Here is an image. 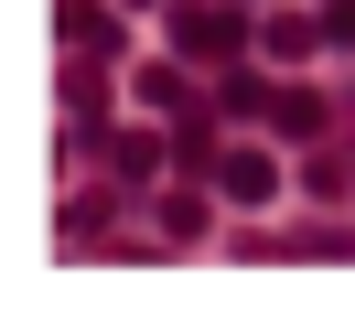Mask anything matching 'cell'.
<instances>
[{"mask_svg": "<svg viewBox=\"0 0 355 322\" xmlns=\"http://www.w3.org/2000/svg\"><path fill=\"white\" fill-rule=\"evenodd\" d=\"M237 43H248V21L216 11V0H183V11H173V54H183V64H226Z\"/></svg>", "mask_w": 355, "mask_h": 322, "instance_id": "1", "label": "cell"}, {"mask_svg": "<svg viewBox=\"0 0 355 322\" xmlns=\"http://www.w3.org/2000/svg\"><path fill=\"white\" fill-rule=\"evenodd\" d=\"M269 129H280V140H323V97H312V86H280V97H269Z\"/></svg>", "mask_w": 355, "mask_h": 322, "instance_id": "2", "label": "cell"}, {"mask_svg": "<svg viewBox=\"0 0 355 322\" xmlns=\"http://www.w3.org/2000/svg\"><path fill=\"white\" fill-rule=\"evenodd\" d=\"M226 193H237V204H269V193H280V161H269V150H237V161H226Z\"/></svg>", "mask_w": 355, "mask_h": 322, "instance_id": "3", "label": "cell"}, {"mask_svg": "<svg viewBox=\"0 0 355 322\" xmlns=\"http://www.w3.org/2000/svg\"><path fill=\"white\" fill-rule=\"evenodd\" d=\"M54 33H65V54H97V43H119L97 0H65V11H54Z\"/></svg>", "mask_w": 355, "mask_h": 322, "instance_id": "4", "label": "cell"}, {"mask_svg": "<svg viewBox=\"0 0 355 322\" xmlns=\"http://www.w3.org/2000/svg\"><path fill=\"white\" fill-rule=\"evenodd\" d=\"M312 43H323V21H302V11H280V21H269V54H280V64H302Z\"/></svg>", "mask_w": 355, "mask_h": 322, "instance_id": "5", "label": "cell"}, {"mask_svg": "<svg viewBox=\"0 0 355 322\" xmlns=\"http://www.w3.org/2000/svg\"><path fill=\"white\" fill-rule=\"evenodd\" d=\"M151 161H162V150L140 140V129H119V140H108V172H119V183H151Z\"/></svg>", "mask_w": 355, "mask_h": 322, "instance_id": "6", "label": "cell"}, {"mask_svg": "<svg viewBox=\"0 0 355 322\" xmlns=\"http://www.w3.org/2000/svg\"><path fill=\"white\" fill-rule=\"evenodd\" d=\"M97 97H108V75H97V54H76V64H65V107L97 118Z\"/></svg>", "mask_w": 355, "mask_h": 322, "instance_id": "7", "label": "cell"}, {"mask_svg": "<svg viewBox=\"0 0 355 322\" xmlns=\"http://www.w3.org/2000/svg\"><path fill=\"white\" fill-rule=\"evenodd\" d=\"M162 236H173V247H194V236H205V204H194V193H173V204H162Z\"/></svg>", "mask_w": 355, "mask_h": 322, "instance_id": "8", "label": "cell"}, {"mask_svg": "<svg viewBox=\"0 0 355 322\" xmlns=\"http://www.w3.org/2000/svg\"><path fill=\"white\" fill-rule=\"evenodd\" d=\"M323 43H355V0H334V11H323Z\"/></svg>", "mask_w": 355, "mask_h": 322, "instance_id": "9", "label": "cell"}]
</instances>
